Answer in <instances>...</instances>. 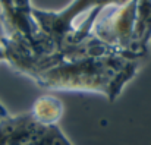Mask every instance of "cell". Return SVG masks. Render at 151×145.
<instances>
[{
    "mask_svg": "<svg viewBox=\"0 0 151 145\" xmlns=\"http://www.w3.org/2000/svg\"><path fill=\"white\" fill-rule=\"evenodd\" d=\"M6 60L40 87L60 91H87L116 100L139 67V59L111 51L94 38L51 54H34L22 38H4Z\"/></svg>",
    "mask_w": 151,
    "mask_h": 145,
    "instance_id": "1",
    "label": "cell"
},
{
    "mask_svg": "<svg viewBox=\"0 0 151 145\" xmlns=\"http://www.w3.org/2000/svg\"><path fill=\"white\" fill-rule=\"evenodd\" d=\"M151 40V0H138L137 16L131 53L134 57L141 59L148 54Z\"/></svg>",
    "mask_w": 151,
    "mask_h": 145,
    "instance_id": "2",
    "label": "cell"
},
{
    "mask_svg": "<svg viewBox=\"0 0 151 145\" xmlns=\"http://www.w3.org/2000/svg\"><path fill=\"white\" fill-rule=\"evenodd\" d=\"M63 114V104L54 95L40 97L31 111V117L41 126H56L57 122L62 119Z\"/></svg>",
    "mask_w": 151,
    "mask_h": 145,
    "instance_id": "3",
    "label": "cell"
}]
</instances>
